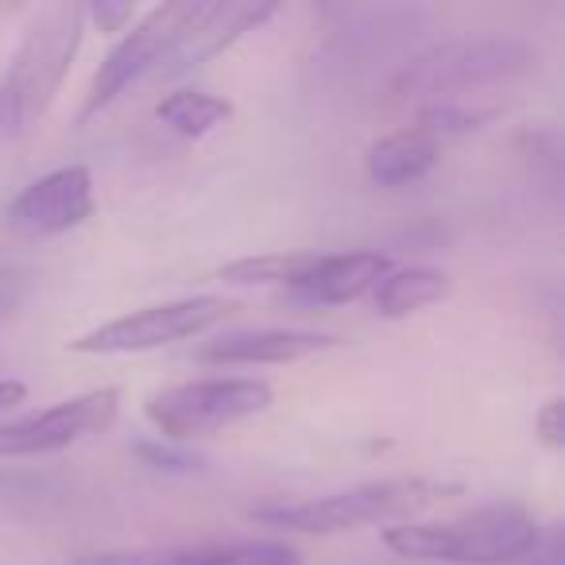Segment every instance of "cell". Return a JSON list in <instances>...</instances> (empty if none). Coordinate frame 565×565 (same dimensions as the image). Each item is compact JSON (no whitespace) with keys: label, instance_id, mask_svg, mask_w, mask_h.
<instances>
[{"label":"cell","instance_id":"cell-9","mask_svg":"<svg viewBox=\"0 0 565 565\" xmlns=\"http://www.w3.org/2000/svg\"><path fill=\"white\" fill-rule=\"evenodd\" d=\"M97 210L94 174L86 163H66L32 179L9 205H4V228L17 241H55L82 228Z\"/></svg>","mask_w":565,"mask_h":565},{"label":"cell","instance_id":"cell-2","mask_svg":"<svg viewBox=\"0 0 565 565\" xmlns=\"http://www.w3.org/2000/svg\"><path fill=\"white\" fill-rule=\"evenodd\" d=\"M539 519L515 500L480 503L441 523H395L384 546L418 565H515L539 542Z\"/></svg>","mask_w":565,"mask_h":565},{"label":"cell","instance_id":"cell-22","mask_svg":"<svg viewBox=\"0 0 565 565\" xmlns=\"http://www.w3.org/2000/svg\"><path fill=\"white\" fill-rule=\"evenodd\" d=\"M28 399V384L24 380H0V415L17 411Z\"/></svg>","mask_w":565,"mask_h":565},{"label":"cell","instance_id":"cell-12","mask_svg":"<svg viewBox=\"0 0 565 565\" xmlns=\"http://www.w3.org/2000/svg\"><path fill=\"white\" fill-rule=\"evenodd\" d=\"M338 345L341 338L318 330H233L202 341L194 349V361L221 364V369H236V364H295L310 361L318 353H330Z\"/></svg>","mask_w":565,"mask_h":565},{"label":"cell","instance_id":"cell-10","mask_svg":"<svg viewBox=\"0 0 565 565\" xmlns=\"http://www.w3.org/2000/svg\"><path fill=\"white\" fill-rule=\"evenodd\" d=\"M279 12V4H264V0H202L198 4L194 24L186 28L182 43L174 47L171 63L163 66L159 78H182L194 74L198 66H205L210 58L225 55L233 43H241L248 32L264 28L267 20Z\"/></svg>","mask_w":565,"mask_h":565},{"label":"cell","instance_id":"cell-23","mask_svg":"<svg viewBox=\"0 0 565 565\" xmlns=\"http://www.w3.org/2000/svg\"><path fill=\"white\" fill-rule=\"evenodd\" d=\"M12 315V295L9 291H0V322Z\"/></svg>","mask_w":565,"mask_h":565},{"label":"cell","instance_id":"cell-17","mask_svg":"<svg viewBox=\"0 0 565 565\" xmlns=\"http://www.w3.org/2000/svg\"><path fill=\"white\" fill-rule=\"evenodd\" d=\"M233 117V102L205 89H174L156 105V120L182 140H202Z\"/></svg>","mask_w":565,"mask_h":565},{"label":"cell","instance_id":"cell-14","mask_svg":"<svg viewBox=\"0 0 565 565\" xmlns=\"http://www.w3.org/2000/svg\"><path fill=\"white\" fill-rule=\"evenodd\" d=\"M438 159H441L438 136H430L418 125H403L369 143V151H364V174H369L372 186L399 190L426 179L438 167Z\"/></svg>","mask_w":565,"mask_h":565},{"label":"cell","instance_id":"cell-1","mask_svg":"<svg viewBox=\"0 0 565 565\" xmlns=\"http://www.w3.org/2000/svg\"><path fill=\"white\" fill-rule=\"evenodd\" d=\"M86 28V4L78 0H55L35 12L0 74V136L20 140L43 125L78 58Z\"/></svg>","mask_w":565,"mask_h":565},{"label":"cell","instance_id":"cell-20","mask_svg":"<svg viewBox=\"0 0 565 565\" xmlns=\"http://www.w3.org/2000/svg\"><path fill=\"white\" fill-rule=\"evenodd\" d=\"M140 449V457L151 465V469H167V472H190V469H198V457H190V454H179V449H171V446H156V441H143V446H136Z\"/></svg>","mask_w":565,"mask_h":565},{"label":"cell","instance_id":"cell-15","mask_svg":"<svg viewBox=\"0 0 565 565\" xmlns=\"http://www.w3.org/2000/svg\"><path fill=\"white\" fill-rule=\"evenodd\" d=\"M449 295V275L441 267L411 264V267H392L384 279L376 282L372 302H376V315L387 322H399L411 318L426 307H438Z\"/></svg>","mask_w":565,"mask_h":565},{"label":"cell","instance_id":"cell-5","mask_svg":"<svg viewBox=\"0 0 565 565\" xmlns=\"http://www.w3.org/2000/svg\"><path fill=\"white\" fill-rule=\"evenodd\" d=\"M275 387L256 376H205L159 387L143 399V418L163 441H198L271 411Z\"/></svg>","mask_w":565,"mask_h":565},{"label":"cell","instance_id":"cell-11","mask_svg":"<svg viewBox=\"0 0 565 565\" xmlns=\"http://www.w3.org/2000/svg\"><path fill=\"white\" fill-rule=\"evenodd\" d=\"M74 565H302L299 550L271 539L241 542H198V546L163 550H105L86 554Z\"/></svg>","mask_w":565,"mask_h":565},{"label":"cell","instance_id":"cell-7","mask_svg":"<svg viewBox=\"0 0 565 565\" xmlns=\"http://www.w3.org/2000/svg\"><path fill=\"white\" fill-rule=\"evenodd\" d=\"M236 310L233 299L225 295H190V299L156 302V307L132 310L113 322L97 326V330L82 333V338L66 341V349L78 356H132L151 353V349L179 345V341H194L221 326Z\"/></svg>","mask_w":565,"mask_h":565},{"label":"cell","instance_id":"cell-4","mask_svg":"<svg viewBox=\"0 0 565 565\" xmlns=\"http://www.w3.org/2000/svg\"><path fill=\"white\" fill-rule=\"evenodd\" d=\"M461 492V484L430 477H380L364 484L341 488V492L318 495L299 503H259L248 511L252 523L271 526V531L291 534H345L372 523H392V519L415 515L446 495Z\"/></svg>","mask_w":565,"mask_h":565},{"label":"cell","instance_id":"cell-6","mask_svg":"<svg viewBox=\"0 0 565 565\" xmlns=\"http://www.w3.org/2000/svg\"><path fill=\"white\" fill-rule=\"evenodd\" d=\"M198 4L202 0H171V4H159L151 9L143 20H136L117 43L113 51L102 58L97 66L94 82L86 89V102L78 109V125H89L94 117H102L113 102L128 94L136 82L143 78H159L163 66L171 63L174 47L182 43L186 28L194 24Z\"/></svg>","mask_w":565,"mask_h":565},{"label":"cell","instance_id":"cell-3","mask_svg":"<svg viewBox=\"0 0 565 565\" xmlns=\"http://www.w3.org/2000/svg\"><path fill=\"white\" fill-rule=\"evenodd\" d=\"M534 66H539V51L515 35H454L407 58L395 71L387 94L395 105L469 102L480 97V89L515 82Z\"/></svg>","mask_w":565,"mask_h":565},{"label":"cell","instance_id":"cell-18","mask_svg":"<svg viewBox=\"0 0 565 565\" xmlns=\"http://www.w3.org/2000/svg\"><path fill=\"white\" fill-rule=\"evenodd\" d=\"M132 20H136V4H117V0H94V4H86V24H94L102 35L128 32Z\"/></svg>","mask_w":565,"mask_h":565},{"label":"cell","instance_id":"cell-16","mask_svg":"<svg viewBox=\"0 0 565 565\" xmlns=\"http://www.w3.org/2000/svg\"><path fill=\"white\" fill-rule=\"evenodd\" d=\"M322 252H264V256H241L217 271L228 287H287L295 291L299 282L318 267Z\"/></svg>","mask_w":565,"mask_h":565},{"label":"cell","instance_id":"cell-8","mask_svg":"<svg viewBox=\"0 0 565 565\" xmlns=\"http://www.w3.org/2000/svg\"><path fill=\"white\" fill-rule=\"evenodd\" d=\"M120 415V387H89L82 395L0 423V461L47 457L105 434Z\"/></svg>","mask_w":565,"mask_h":565},{"label":"cell","instance_id":"cell-13","mask_svg":"<svg viewBox=\"0 0 565 565\" xmlns=\"http://www.w3.org/2000/svg\"><path fill=\"white\" fill-rule=\"evenodd\" d=\"M392 256L384 252H322L318 267L307 275V282H299L291 295H299L302 302L315 307H345L364 295L376 291V282L392 271Z\"/></svg>","mask_w":565,"mask_h":565},{"label":"cell","instance_id":"cell-21","mask_svg":"<svg viewBox=\"0 0 565 565\" xmlns=\"http://www.w3.org/2000/svg\"><path fill=\"white\" fill-rule=\"evenodd\" d=\"M523 562L526 565H562V534L539 531V542H534L531 554H526Z\"/></svg>","mask_w":565,"mask_h":565},{"label":"cell","instance_id":"cell-19","mask_svg":"<svg viewBox=\"0 0 565 565\" xmlns=\"http://www.w3.org/2000/svg\"><path fill=\"white\" fill-rule=\"evenodd\" d=\"M534 434L546 449H562L565 446V403L562 399H550L542 411H534Z\"/></svg>","mask_w":565,"mask_h":565}]
</instances>
